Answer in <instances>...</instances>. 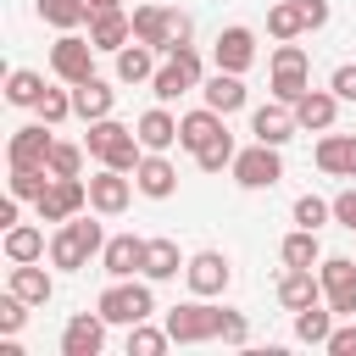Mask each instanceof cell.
I'll return each mask as SVG.
<instances>
[{
  "instance_id": "obj_1",
  "label": "cell",
  "mask_w": 356,
  "mask_h": 356,
  "mask_svg": "<svg viewBox=\"0 0 356 356\" xmlns=\"http://www.w3.org/2000/svg\"><path fill=\"white\" fill-rule=\"evenodd\" d=\"M83 150H89L100 167H117V172H134V167H139V156H145L139 134H134V128H122L117 117H100V122H89V134H83Z\"/></svg>"
},
{
  "instance_id": "obj_2",
  "label": "cell",
  "mask_w": 356,
  "mask_h": 356,
  "mask_svg": "<svg viewBox=\"0 0 356 356\" xmlns=\"http://www.w3.org/2000/svg\"><path fill=\"white\" fill-rule=\"evenodd\" d=\"M100 250H106V228H100L95 217H67V222L50 234V261L67 267V273L89 267V256H100Z\"/></svg>"
},
{
  "instance_id": "obj_3",
  "label": "cell",
  "mask_w": 356,
  "mask_h": 356,
  "mask_svg": "<svg viewBox=\"0 0 356 356\" xmlns=\"http://www.w3.org/2000/svg\"><path fill=\"white\" fill-rule=\"evenodd\" d=\"M95 312H100L106 323H117V328H134V323H145V317L156 312V295H150V284H134V278H111V289H100Z\"/></svg>"
},
{
  "instance_id": "obj_4",
  "label": "cell",
  "mask_w": 356,
  "mask_h": 356,
  "mask_svg": "<svg viewBox=\"0 0 356 356\" xmlns=\"http://www.w3.org/2000/svg\"><path fill=\"white\" fill-rule=\"evenodd\" d=\"M167 334L172 345H206V339H222V306H206V295L184 300L167 312Z\"/></svg>"
},
{
  "instance_id": "obj_5",
  "label": "cell",
  "mask_w": 356,
  "mask_h": 356,
  "mask_svg": "<svg viewBox=\"0 0 356 356\" xmlns=\"http://www.w3.org/2000/svg\"><path fill=\"white\" fill-rule=\"evenodd\" d=\"M200 78H206V67H200V50L195 44H178L161 67H156V78H150V95L167 106V100H178V95H189V89H200Z\"/></svg>"
},
{
  "instance_id": "obj_6",
  "label": "cell",
  "mask_w": 356,
  "mask_h": 356,
  "mask_svg": "<svg viewBox=\"0 0 356 356\" xmlns=\"http://www.w3.org/2000/svg\"><path fill=\"white\" fill-rule=\"evenodd\" d=\"M306 89H312V56L295 39H278V50H273V100L295 106Z\"/></svg>"
},
{
  "instance_id": "obj_7",
  "label": "cell",
  "mask_w": 356,
  "mask_h": 356,
  "mask_svg": "<svg viewBox=\"0 0 356 356\" xmlns=\"http://www.w3.org/2000/svg\"><path fill=\"white\" fill-rule=\"evenodd\" d=\"M284 178V156H278V145H250V150H239L234 156V184L239 189H273Z\"/></svg>"
},
{
  "instance_id": "obj_8",
  "label": "cell",
  "mask_w": 356,
  "mask_h": 356,
  "mask_svg": "<svg viewBox=\"0 0 356 356\" xmlns=\"http://www.w3.org/2000/svg\"><path fill=\"white\" fill-rule=\"evenodd\" d=\"M317 278H323V300L334 306V317H356V261L350 256H323Z\"/></svg>"
},
{
  "instance_id": "obj_9",
  "label": "cell",
  "mask_w": 356,
  "mask_h": 356,
  "mask_svg": "<svg viewBox=\"0 0 356 356\" xmlns=\"http://www.w3.org/2000/svg\"><path fill=\"white\" fill-rule=\"evenodd\" d=\"M50 72H56L61 83H83V78H95V39H83V33H61V39L50 44Z\"/></svg>"
},
{
  "instance_id": "obj_10",
  "label": "cell",
  "mask_w": 356,
  "mask_h": 356,
  "mask_svg": "<svg viewBox=\"0 0 356 356\" xmlns=\"http://www.w3.org/2000/svg\"><path fill=\"white\" fill-rule=\"evenodd\" d=\"M33 206H39V222H67V217H78L89 206V184L83 178H50V189Z\"/></svg>"
},
{
  "instance_id": "obj_11",
  "label": "cell",
  "mask_w": 356,
  "mask_h": 356,
  "mask_svg": "<svg viewBox=\"0 0 356 356\" xmlns=\"http://www.w3.org/2000/svg\"><path fill=\"white\" fill-rule=\"evenodd\" d=\"M50 150H56L50 122H22L11 134V145H6V161L11 167H50Z\"/></svg>"
},
{
  "instance_id": "obj_12",
  "label": "cell",
  "mask_w": 356,
  "mask_h": 356,
  "mask_svg": "<svg viewBox=\"0 0 356 356\" xmlns=\"http://www.w3.org/2000/svg\"><path fill=\"white\" fill-rule=\"evenodd\" d=\"M134 178L128 172H117V167H100L95 178H89V206L100 211V217H117V211H128V200H134Z\"/></svg>"
},
{
  "instance_id": "obj_13",
  "label": "cell",
  "mask_w": 356,
  "mask_h": 356,
  "mask_svg": "<svg viewBox=\"0 0 356 356\" xmlns=\"http://www.w3.org/2000/svg\"><path fill=\"white\" fill-rule=\"evenodd\" d=\"M184 278H189V295H222L228 289V278H234V267H228V256L222 250H195L189 256V267H184Z\"/></svg>"
},
{
  "instance_id": "obj_14",
  "label": "cell",
  "mask_w": 356,
  "mask_h": 356,
  "mask_svg": "<svg viewBox=\"0 0 356 356\" xmlns=\"http://www.w3.org/2000/svg\"><path fill=\"white\" fill-rule=\"evenodd\" d=\"M211 61H217L222 72H250V61H256V33H250L245 22L222 28L217 44H211Z\"/></svg>"
},
{
  "instance_id": "obj_15",
  "label": "cell",
  "mask_w": 356,
  "mask_h": 356,
  "mask_svg": "<svg viewBox=\"0 0 356 356\" xmlns=\"http://www.w3.org/2000/svg\"><path fill=\"white\" fill-rule=\"evenodd\" d=\"M134 184H139V195L167 200V195L178 189V167L167 161V150H145V156H139V167H134Z\"/></svg>"
},
{
  "instance_id": "obj_16",
  "label": "cell",
  "mask_w": 356,
  "mask_h": 356,
  "mask_svg": "<svg viewBox=\"0 0 356 356\" xmlns=\"http://www.w3.org/2000/svg\"><path fill=\"white\" fill-rule=\"evenodd\" d=\"M145 245L150 239H139V234H111L100 250V267L111 278H134V273H145Z\"/></svg>"
},
{
  "instance_id": "obj_17",
  "label": "cell",
  "mask_w": 356,
  "mask_h": 356,
  "mask_svg": "<svg viewBox=\"0 0 356 356\" xmlns=\"http://www.w3.org/2000/svg\"><path fill=\"white\" fill-rule=\"evenodd\" d=\"M100 345H106V317L100 312H78L61 328V356H100Z\"/></svg>"
},
{
  "instance_id": "obj_18",
  "label": "cell",
  "mask_w": 356,
  "mask_h": 356,
  "mask_svg": "<svg viewBox=\"0 0 356 356\" xmlns=\"http://www.w3.org/2000/svg\"><path fill=\"white\" fill-rule=\"evenodd\" d=\"M295 106H284V100H273V106H256V117H250V134L261 139V145H289L295 139Z\"/></svg>"
},
{
  "instance_id": "obj_19",
  "label": "cell",
  "mask_w": 356,
  "mask_h": 356,
  "mask_svg": "<svg viewBox=\"0 0 356 356\" xmlns=\"http://www.w3.org/2000/svg\"><path fill=\"white\" fill-rule=\"evenodd\" d=\"M323 300V278L312 273V267H284V278H278V306L284 312H300V306H317Z\"/></svg>"
},
{
  "instance_id": "obj_20",
  "label": "cell",
  "mask_w": 356,
  "mask_h": 356,
  "mask_svg": "<svg viewBox=\"0 0 356 356\" xmlns=\"http://www.w3.org/2000/svg\"><path fill=\"white\" fill-rule=\"evenodd\" d=\"M317 172L356 178V134H323L317 139Z\"/></svg>"
},
{
  "instance_id": "obj_21",
  "label": "cell",
  "mask_w": 356,
  "mask_h": 356,
  "mask_svg": "<svg viewBox=\"0 0 356 356\" xmlns=\"http://www.w3.org/2000/svg\"><path fill=\"white\" fill-rule=\"evenodd\" d=\"M89 39H95V50H122L128 39H134V17L117 6V11H89Z\"/></svg>"
},
{
  "instance_id": "obj_22",
  "label": "cell",
  "mask_w": 356,
  "mask_h": 356,
  "mask_svg": "<svg viewBox=\"0 0 356 356\" xmlns=\"http://www.w3.org/2000/svg\"><path fill=\"white\" fill-rule=\"evenodd\" d=\"M111 106H117V89H111L106 78H83V83H72V117L100 122V117H111Z\"/></svg>"
},
{
  "instance_id": "obj_23",
  "label": "cell",
  "mask_w": 356,
  "mask_h": 356,
  "mask_svg": "<svg viewBox=\"0 0 356 356\" xmlns=\"http://www.w3.org/2000/svg\"><path fill=\"white\" fill-rule=\"evenodd\" d=\"M217 134H228V117H222V111H211V106H200V111L178 117V145H184V150H206Z\"/></svg>"
},
{
  "instance_id": "obj_24",
  "label": "cell",
  "mask_w": 356,
  "mask_h": 356,
  "mask_svg": "<svg viewBox=\"0 0 356 356\" xmlns=\"http://www.w3.org/2000/svg\"><path fill=\"white\" fill-rule=\"evenodd\" d=\"M134 39L156 44L167 56L172 50V6H134Z\"/></svg>"
},
{
  "instance_id": "obj_25",
  "label": "cell",
  "mask_w": 356,
  "mask_h": 356,
  "mask_svg": "<svg viewBox=\"0 0 356 356\" xmlns=\"http://www.w3.org/2000/svg\"><path fill=\"white\" fill-rule=\"evenodd\" d=\"M156 44H145V39H128L122 50H117V83H150L156 78Z\"/></svg>"
},
{
  "instance_id": "obj_26",
  "label": "cell",
  "mask_w": 356,
  "mask_h": 356,
  "mask_svg": "<svg viewBox=\"0 0 356 356\" xmlns=\"http://www.w3.org/2000/svg\"><path fill=\"white\" fill-rule=\"evenodd\" d=\"M200 95H206V106H211V111H222V117H228V111H239V106L250 100V95H245V72H222V67L200 83Z\"/></svg>"
},
{
  "instance_id": "obj_27",
  "label": "cell",
  "mask_w": 356,
  "mask_h": 356,
  "mask_svg": "<svg viewBox=\"0 0 356 356\" xmlns=\"http://www.w3.org/2000/svg\"><path fill=\"white\" fill-rule=\"evenodd\" d=\"M334 111H339V95H334V89H306V95L295 100V122L312 128V134H328V128H334Z\"/></svg>"
},
{
  "instance_id": "obj_28",
  "label": "cell",
  "mask_w": 356,
  "mask_h": 356,
  "mask_svg": "<svg viewBox=\"0 0 356 356\" xmlns=\"http://www.w3.org/2000/svg\"><path fill=\"white\" fill-rule=\"evenodd\" d=\"M134 134H139L145 150H172V145H178V117H172L167 106H150V111L134 122Z\"/></svg>"
},
{
  "instance_id": "obj_29",
  "label": "cell",
  "mask_w": 356,
  "mask_h": 356,
  "mask_svg": "<svg viewBox=\"0 0 356 356\" xmlns=\"http://www.w3.org/2000/svg\"><path fill=\"white\" fill-rule=\"evenodd\" d=\"M6 289H17L28 306H44V300L56 295L50 273H44V267H33V261H11V284H6Z\"/></svg>"
},
{
  "instance_id": "obj_30",
  "label": "cell",
  "mask_w": 356,
  "mask_h": 356,
  "mask_svg": "<svg viewBox=\"0 0 356 356\" xmlns=\"http://www.w3.org/2000/svg\"><path fill=\"white\" fill-rule=\"evenodd\" d=\"M184 267H189V261L178 256L172 239H150V245H145V278H150V284H167V278H178Z\"/></svg>"
},
{
  "instance_id": "obj_31",
  "label": "cell",
  "mask_w": 356,
  "mask_h": 356,
  "mask_svg": "<svg viewBox=\"0 0 356 356\" xmlns=\"http://www.w3.org/2000/svg\"><path fill=\"white\" fill-rule=\"evenodd\" d=\"M328 334H334V306H328V300L295 312V339H300V345H328Z\"/></svg>"
},
{
  "instance_id": "obj_32",
  "label": "cell",
  "mask_w": 356,
  "mask_h": 356,
  "mask_svg": "<svg viewBox=\"0 0 356 356\" xmlns=\"http://www.w3.org/2000/svg\"><path fill=\"white\" fill-rule=\"evenodd\" d=\"M39 256H44V228H33V222L6 228V261H39Z\"/></svg>"
},
{
  "instance_id": "obj_33",
  "label": "cell",
  "mask_w": 356,
  "mask_h": 356,
  "mask_svg": "<svg viewBox=\"0 0 356 356\" xmlns=\"http://www.w3.org/2000/svg\"><path fill=\"white\" fill-rule=\"evenodd\" d=\"M284 267H317L323 261V245H317V228H295L284 245H278Z\"/></svg>"
},
{
  "instance_id": "obj_34",
  "label": "cell",
  "mask_w": 356,
  "mask_h": 356,
  "mask_svg": "<svg viewBox=\"0 0 356 356\" xmlns=\"http://www.w3.org/2000/svg\"><path fill=\"white\" fill-rule=\"evenodd\" d=\"M39 17L61 33H72L78 22H89V0H39Z\"/></svg>"
},
{
  "instance_id": "obj_35",
  "label": "cell",
  "mask_w": 356,
  "mask_h": 356,
  "mask_svg": "<svg viewBox=\"0 0 356 356\" xmlns=\"http://www.w3.org/2000/svg\"><path fill=\"white\" fill-rule=\"evenodd\" d=\"M167 345H172L167 323H161V328H150V317H145V323H134V328H128V356H161Z\"/></svg>"
},
{
  "instance_id": "obj_36",
  "label": "cell",
  "mask_w": 356,
  "mask_h": 356,
  "mask_svg": "<svg viewBox=\"0 0 356 356\" xmlns=\"http://www.w3.org/2000/svg\"><path fill=\"white\" fill-rule=\"evenodd\" d=\"M267 33H273V39H300V33H306L300 6H295V0H278V6L267 11Z\"/></svg>"
},
{
  "instance_id": "obj_37",
  "label": "cell",
  "mask_w": 356,
  "mask_h": 356,
  "mask_svg": "<svg viewBox=\"0 0 356 356\" xmlns=\"http://www.w3.org/2000/svg\"><path fill=\"white\" fill-rule=\"evenodd\" d=\"M39 95H44V78H39V72L17 67V72L6 78V100H11V106H39Z\"/></svg>"
},
{
  "instance_id": "obj_38",
  "label": "cell",
  "mask_w": 356,
  "mask_h": 356,
  "mask_svg": "<svg viewBox=\"0 0 356 356\" xmlns=\"http://www.w3.org/2000/svg\"><path fill=\"white\" fill-rule=\"evenodd\" d=\"M50 178H56L50 167H11V195L17 200H39L50 189Z\"/></svg>"
},
{
  "instance_id": "obj_39",
  "label": "cell",
  "mask_w": 356,
  "mask_h": 356,
  "mask_svg": "<svg viewBox=\"0 0 356 356\" xmlns=\"http://www.w3.org/2000/svg\"><path fill=\"white\" fill-rule=\"evenodd\" d=\"M234 134H217L206 150H195V161H200V172H222V167H234Z\"/></svg>"
},
{
  "instance_id": "obj_40",
  "label": "cell",
  "mask_w": 356,
  "mask_h": 356,
  "mask_svg": "<svg viewBox=\"0 0 356 356\" xmlns=\"http://www.w3.org/2000/svg\"><path fill=\"white\" fill-rule=\"evenodd\" d=\"M67 89H72V83H67ZM67 89H44V95H39V106H33V111H39V122H50V128H56V122H67V117H72V95H67Z\"/></svg>"
},
{
  "instance_id": "obj_41",
  "label": "cell",
  "mask_w": 356,
  "mask_h": 356,
  "mask_svg": "<svg viewBox=\"0 0 356 356\" xmlns=\"http://www.w3.org/2000/svg\"><path fill=\"white\" fill-rule=\"evenodd\" d=\"M334 217V200H323V195H300L295 200V228H323Z\"/></svg>"
},
{
  "instance_id": "obj_42",
  "label": "cell",
  "mask_w": 356,
  "mask_h": 356,
  "mask_svg": "<svg viewBox=\"0 0 356 356\" xmlns=\"http://www.w3.org/2000/svg\"><path fill=\"white\" fill-rule=\"evenodd\" d=\"M78 167H83V145H61V139H56L50 172H56V178H78Z\"/></svg>"
},
{
  "instance_id": "obj_43",
  "label": "cell",
  "mask_w": 356,
  "mask_h": 356,
  "mask_svg": "<svg viewBox=\"0 0 356 356\" xmlns=\"http://www.w3.org/2000/svg\"><path fill=\"white\" fill-rule=\"evenodd\" d=\"M22 323H28V300H22L17 289H6V295H0V334H17Z\"/></svg>"
},
{
  "instance_id": "obj_44",
  "label": "cell",
  "mask_w": 356,
  "mask_h": 356,
  "mask_svg": "<svg viewBox=\"0 0 356 356\" xmlns=\"http://www.w3.org/2000/svg\"><path fill=\"white\" fill-rule=\"evenodd\" d=\"M245 339H250L245 312H228V306H222V345H245Z\"/></svg>"
},
{
  "instance_id": "obj_45",
  "label": "cell",
  "mask_w": 356,
  "mask_h": 356,
  "mask_svg": "<svg viewBox=\"0 0 356 356\" xmlns=\"http://www.w3.org/2000/svg\"><path fill=\"white\" fill-rule=\"evenodd\" d=\"M328 89H334L339 100H356V61H339L334 78H328Z\"/></svg>"
},
{
  "instance_id": "obj_46",
  "label": "cell",
  "mask_w": 356,
  "mask_h": 356,
  "mask_svg": "<svg viewBox=\"0 0 356 356\" xmlns=\"http://www.w3.org/2000/svg\"><path fill=\"white\" fill-rule=\"evenodd\" d=\"M334 222L356 234V189H339V195H334Z\"/></svg>"
},
{
  "instance_id": "obj_47",
  "label": "cell",
  "mask_w": 356,
  "mask_h": 356,
  "mask_svg": "<svg viewBox=\"0 0 356 356\" xmlns=\"http://www.w3.org/2000/svg\"><path fill=\"white\" fill-rule=\"evenodd\" d=\"M295 6H300V17H306V33L328 28V0H295Z\"/></svg>"
},
{
  "instance_id": "obj_48",
  "label": "cell",
  "mask_w": 356,
  "mask_h": 356,
  "mask_svg": "<svg viewBox=\"0 0 356 356\" xmlns=\"http://www.w3.org/2000/svg\"><path fill=\"white\" fill-rule=\"evenodd\" d=\"M323 350H328V356H356V328H350V323H345V328H334Z\"/></svg>"
},
{
  "instance_id": "obj_49",
  "label": "cell",
  "mask_w": 356,
  "mask_h": 356,
  "mask_svg": "<svg viewBox=\"0 0 356 356\" xmlns=\"http://www.w3.org/2000/svg\"><path fill=\"white\" fill-rule=\"evenodd\" d=\"M0 228H17V195H11L6 206H0Z\"/></svg>"
},
{
  "instance_id": "obj_50",
  "label": "cell",
  "mask_w": 356,
  "mask_h": 356,
  "mask_svg": "<svg viewBox=\"0 0 356 356\" xmlns=\"http://www.w3.org/2000/svg\"><path fill=\"white\" fill-rule=\"evenodd\" d=\"M122 0H89V11H117Z\"/></svg>"
}]
</instances>
